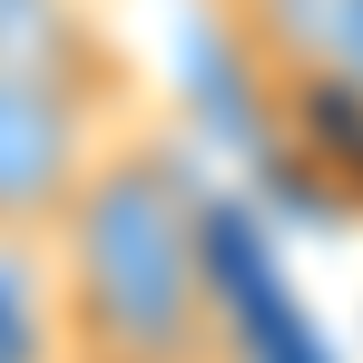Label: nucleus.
<instances>
[{"instance_id":"5","label":"nucleus","mask_w":363,"mask_h":363,"mask_svg":"<svg viewBox=\"0 0 363 363\" xmlns=\"http://www.w3.org/2000/svg\"><path fill=\"white\" fill-rule=\"evenodd\" d=\"M314 60L363 99V0H314Z\"/></svg>"},{"instance_id":"2","label":"nucleus","mask_w":363,"mask_h":363,"mask_svg":"<svg viewBox=\"0 0 363 363\" xmlns=\"http://www.w3.org/2000/svg\"><path fill=\"white\" fill-rule=\"evenodd\" d=\"M108 147H118L108 50L60 69H0V236H50Z\"/></svg>"},{"instance_id":"1","label":"nucleus","mask_w":363,"mask_h":363,"mask_svg":"<svg viewBox=\"0 0 363 363\" xmlns=\"http://www.w3.org/2000/svg\"><path fill=\"white\" fill-rule=\"evenodd\" d=\"M69 363H216V216L157 128L118 147L50 226Z\"/></svg>"},{"instance_id":"4","label":"nucleus","mask_w":363,"mask_h":363,"mask_svg":"<svg viewBox=\"0 0 363 363\" xmlns=\"http://www.w3.org/2000/svg\"><path fill=\"white\" fill-rule=\"evenodd\" d=\"M89 50H99L89 0H0V69H60Z\"/></svg>"},{"instance_id":"3","label":"nucleus","mask_w":363,"mask_h":363,"mask_svg":"<svg viewBox=\"0 0 363 363\" xmlns=\"http://www.w3.org/2000/svg\"><path fill=\"white\" fill-rule=\"evenodd\" d=\"M0 363H69L50 236H0Z\"/></svg>"}]
</instances>
